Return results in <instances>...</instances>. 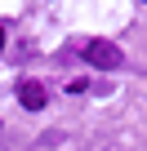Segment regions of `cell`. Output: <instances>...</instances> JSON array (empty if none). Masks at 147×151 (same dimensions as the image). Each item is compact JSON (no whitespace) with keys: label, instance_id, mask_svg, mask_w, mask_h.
<instances>
[{"label":"cell","instance_id":"6da1fadb","mask_svg":"<svg viewBox=\"0 0 147 151\" xmlns=\"http://www.w3.org/2000/svg\"><path fill=\"white\" fill-rule=\"evenodd\" d=\"M85 62H94L98 71H120L125 67V53L116 40H89L85 45Z\"/></svg>","mask_w":147,"mask_h":151},{"label":"cell","instance_id":"7a4b0ae2","mask_svg":"<svg viewBox=\"0 0 147 151\" xmlns=\"http://www.w3.org/2000/svg\"><path fill=\"white\" fill-rule=\"evenodd\" d=\"M18 102H22L27 111H40V107L49 102V93H45L40 80H18Z\"/></svg>","mask_w":147,"mask_h":151},{"label":"cell","instance_id":"3957f363","mask_svg":"<svg viewBox=\"0 0 147 151\" xmlns=\"http://www.w3.org/2000/svg\"><path fill=\"white\" fill-rule=\"evenodd\" d=\"M0 49H5V22H0Z\"/></svg>","mask_w":147,"mask_h":151}]
</instances>
